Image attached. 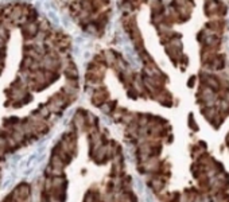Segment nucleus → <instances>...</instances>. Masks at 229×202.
<instances>
[{
  "instance_id": "1",
  "label": "nucleus",
  "mask_w": 229,
  "mask_h": 202,
  "mask_svg": "<svg viewBox=\"0 0 229 202\" xmlns=\"http://www.w3.org/2000/svg\"><path fill=\"white\" fill-rule=\"evenodd\" d=\"M133 187L136 190L139 202H158V199L155 198L152 191L147 187V184H145L140 178L136 176V178L133 179Z\"/></svg>"
},
{
  "instance_id": "2",
  "label": "nucleus",
  "mask_w": 229,
  "mask_h": 202,
  "mask_svg": "<svg viewBox=\"0 0 229 202\" xmlns=\"http://www.w3.org/2000/svg\"><path fill=\"white\" fill-rule=\"evenodd\" d=\"M47 15H48V18H50V20L53 23H55V24H59V18H58V15L55 13V9H50V11H47Z\"/></svg>"
}]
</instances>
